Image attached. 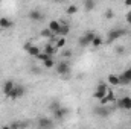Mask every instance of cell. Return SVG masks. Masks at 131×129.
Here are the masks:
<instances>
[{"label": "cell", "mask_w": 131, "mask_h": 129, "mask_svg": "<svg viewBox=\"0 0 131 129\" xmlns=\"http://www.w3.org/2000/svg\"><path fill=\"white\" fill-rule=\"evenodd\" d=\"M95 36H96L95 31H87V32H84V35L79 36V40H78L79 47H89V46H92V41H93Z\"/></svg>", "instance_id": "6da1fadb"}, {"label": "cell", "mask_w": 131, "mask_h": 129, "mask_svg": "<svg viewBox=\"0 0 131 129\" xmlns=\"http://www.w3.org/2000/svg\"><path fill=\"white\" fill-rule=\"evenodd\" d=\"M55 70H57V73L61 74V76H69L72 68H70V64L64 59V61H61V62H58V64L55 65Z\"/></svg>", "instance_id": "7a4b0ae2"}, {"label": "cell", "mask_w": 131, "mask_h": 129, "mask_svg": "<svg viewBox=\"0 0 131 129\" xmlns=\"http://www.w3.org/2000/svg\"><path fill=\"white\" fill-rule=\"evenodd\" d=\"M25 94H26V88H25L23 85H20V84H15L14 90H12V91H11V94H9V99H12V100H17V99L23 97Z\"/></svg>", "instance_id": "3957f363"}, {"label": "cell", "mask_w": 131, "mask_h": 129, "mask_svg": "<svg viewBox=\"0 0 131 129\" xmlns=\"http://www.w3.org/2000/svg\"><path fill=\"white\" fill-rule=\"evenodd\" d=\"M93 112H95V115H98V117H104V119H107V117L111 114V109L107 108V105H101V103H99L98 106L93 109Z\"/></svg>", "instance_id": "277c9868"}, {"label": "cell", "mask_w": 131, "mask_h": 129, "mask_svg": "<svg viewBox=\"0 0 131 129\" xmlns=\"http://www.w3.org/2000/svg\"><path fill=\"white\" fill-rule=\"evenodd\" d=\"M122 35H125V31L124 29H111L108 32V36H107V43H114L116 40H119Z\"/></svg>", "instance_id": "5b68a950"}, {"label": "cell", "mask_w": 131, "mask_h": 129, "mask_svg": "<svg viewBox=\"0 0 131 129\" xmlns=\"http://www.w3.org/2000/svg\"><path fill=\"white\" fill-rule=\"evenodd\" d=\"M116 105H117L119 109H127V111H130L131 109V97L130 96L121 97V99L116 102Z\"/></svg>", "instance_id": "8992f818"}, {"label": "cell", "mask_w": 131, "mask_h": 129, "mask_svg": "<svg viewBox=\"0 0 131 129\" xmlns=\"http://www.w3.org/2000/svg\"><path fill=\"white\" fill-rule=\"evenodd\" d=\"M25 50L28 52L29 56H34V58H37V56L41 53V50H40L37 46H34L32 43H25Z\"/></svg>", "instance_id": "52a82bcc"}, {"label": "cell", "mask_w": 131, "mask_h": 129, "mask_svg": "<svg viewBox=\"0 0 131 129\" xmlns=\"http://www.w3.org/2000/svg\"><path fill=\"white\" fill-rule=\"evenodd\" d=\"M52 112H53V119H57V120H63V119H66V115L69 114V109L60 105V106H58L57 109H53Z\"/></svg>", "instance_id": "ba28073f"}, {"label": "cell", "mask_w": 131, "mask_h": 129, "mask_svg": "<svg viewBox=\"0 0 131 129\" xmlns=\"http://www.w3.org/2000/svg\"><path fill=\"white\" fill-rule=\"evenodd\" d=\"M107 91H108V87H107L105 84H102V82H101L98 87H96V90H95V94H93V96H95V99H98V100H99V99H102V97L107 94Z\"/></svg>", "instance_id": "9c48e42d"}, {"label": "cell", "mask_w": 131, "mask_h": 129, "mask_svg": "<svg viewBox=\"0 0 131 129\" xmlns=\"http://www.w3.org/2000/svg\"><path fill=\"white\" fill-rule=\"evenodd\" d=\"M119 81H121V85H130L131 84V67L127 68L122 74H119Z\"/></svg>", "instance_id": "30bf717a"}, {"label": "cell", "mask_w": 131, "mask_h": 129, "mask_svg": "<svg viewBox=\"0 0 131 129\" xmlns=\"http://www.w3.org/2000/svg\"><path fill=\"white\" fill-rule=\"evenodd\" d=\"M29 20H32L35 23H38V21H43V18H44V14L41 12V11H38V9H32L31 12H29Z\"/></svg>", "instance_id": "8fae6325"}, {"label": "cell", "mask_w": 131, "mask_h": 129, "mask_svg": "<svg viewBox=\"0 0 131 129\" xmlns=\"http://www.w3.org/2000/svg\"><path fill=\"white\" fill-rule=\"evenodd\" d=\"M116 102V99H114V94H113V91L108 88V91H107V94L102 97V99H99V103L101 105H107V103H114Z\"/></svg>", "instance_id": "7c38bea8"}, {"label": "cell", "mask_w": 131, "mask_h": 129, "mask_svg": "<svg viewBox=\"0 0 131 129\" xmlns=\"http://www.w3.org/2000/svg\"><path fill=\"white\" fill-rule=\"evenodd\" d=\"M14 87H15L14 81H6V82L3 84V88H2V90H3V94L9 97V94H11V91L14 90Z\"/></svg>", "instance_id": "4fadbf2b"}, {"label": "cell", "mask_w": 131, "mask_h": 129, "mask_svg": "<svg viewBox=\"0 0 131 129\" xmlns=\"http://www.w3.org/2000/svg\"><path fill=\"white\" fill-rule=\"evenodd\" d=\"M12 24H14V23H12L8 17H2V18H0V28H2V29H5V31H6V29H11Z\"/></svg>", "instance_id": "5bb4252c"}, {"label": "cell", "mask_w": 131, "mask_h": 129, "mask_svg": "<svg viewBox=\"0 0 131 129\" xmlns=\"http://www.w3.org/2000/svg\"><path fill=\"white\" fill-rule=\"evenodd\" d=\"M53 123H52V120H49L47 117H41V119H38V126L40 128H50Z\"/></svg>", "instance_id": "9a60e30c"}, {"label": "cell", "mask_w": 131, "mask_h": 129, "mask_svg": "<svg viewBox=\"0 0 131 129\" xmlns=\"http://www.w3.org/2000/svg\"><path fill=\"white\" fill-rule=\"evenodd\" d=\"M107 81H108L110 85H114V87H116V85H121V81H119V76H117V74H113V73L108 74Z\"/></svg>", "instance_id": "2e32d148"}, {"label": "cell", "mask_w": 131, "mask_h": 129, "mask_svg": "<svg viewBox=\"0 0 131 129\" xmlns=\"http://www.w3.org/2000/svg\"><path fill=\"white\" fill-rule=\"evenodd\" d=\"M60 26H61V23H60L58 20H52V21L49 23V26H47V28H49V29H50L52 32L57 35V32L60 31Z\"/></svg>", "instance_id": "e0dca14e"}, {"label": "cell", "mask_w": 131, "mask_h": 129, "mask_svg": "<svg viewBox=\"0 0 131 129\" xmlns=\"http://www.w3.org/2000/svg\"><path fill=\"white\" fill-rule=\"evenodd\" d=\"M70 32V26L69 24H61L60 26V31L57 32V35H60V36H67Z\"/></svg>", "instance_id": "ac0fdd59"}, {"label": "cell", "mask_w": 131, "mask_h": 129, "mask_svg": "<svg viewBox=\"0 0 131 129\" xmlns=\"http://www.w3.org/2000/svg\"><path fill=\"white\" fill-rule=\"evenodd\" d=\"M95 5H96V0H84V9L89 12V11H93L95 9Z\"/></svg>", "instance_id": "d6986e66"}, {"label": "cell", "mask_w": 131, "mask_h": 129, "mask_svg": "<svg viewBox=\"0 0 131 129\" xmlns=\"http://www.w3.org/2000/svg\"><path fill=\"white\" fill-rule=\"evenodd\" d=\"M78 9H79V8H78L76 5H70V6L66 8V14H67V15H75V14H78Z\"/></svg>", "instance_id": "ffe728a7"}, {"label": "cell", "mask_w": 131, "mask_h": 129, "mask_svg": "<svg viewBox=\"0 0 131 129\" xmlns=\"http://www.w3.org/2000/svg\"><path fill=\"white\" fill-rule=\"evenodd\" d=\"M55 50H57V47L52 46V44H46V47H44V52H46L47 55H50V56L55 55Z\"/></svg>", "instance_id": "44dd1931"}, {"label": "cell", "mask_w": 131, "mask_h": 129, "mask_svg": "<svg viewBox=\"0 0 131 129\" xmlns=\"http://www.w3.org/2000/svg\"><path fill=\"white\" fill-rule=\"evenodd\" d=\"M43 65H44V68H55V61H53V58H49V59H46V61H43Z\"/></svg>", "instance_id": "7402d4cb"}, {"label": "cell", "mask_w": 131, "mask_h": 129, "mask_svg": "<svg viewBox=\"0 0 131 129\" xmlns=\"http://www.w3.org/2000/svg\"><path fill=\"white\" fill-rule=\"evenodd\" d=\"M66 46V36H60L57 41H55V47L57 49H63Z\"/></svg>", "instance_id": "603a6c76"}, {"label": "cell", "mask_w": 131, "mask_h": 129, "mask_svg": "<svg viewBox=\"0 0 131 129\" xmlns=\"http://www.w3.org/2000/svg\"><path fill=\"white\" fill-rule=\"evenodd\" d=\"M102 43H104V41H102V38L96 35V36L93 38V41H92V46H93V47H101V46H102Z\"/></svg>", "instance_id": "cb8c5ba5"}, {"label": "cell", "mask_w": 131, "mask_h": 129, "mask_svg": "<svg viewBox=\"0 0 131 129\" xmlns=\"http://www.w3.org/2000/svg\"><path fill=\"white\" fill-rule=\"evenodd\" d=\"M49 58H53V56H50V55H47L46 52H41L38 56H37V59H40V61H46V59H49Z\"/></svg>", "instance_id": "d4e9b609"}, {"label": "cell", "mask_w": 131, "mask_h": 129, "mask_svg": "<svg viewBox=\"0 0 131 129\" xmlns=\"http://www.w3.org/2000/svg\"><path fill=\"white\" fill-rule=\"evenodd\" d=\"M113 15H114V12H113L111 9H108V11L105 12V18H107V20H111V18H113Z\"/></svg>", "instance_id": "484cf974"}, {"label": "cell", "mask_w": 131, "mask_h": 129, "mask_svg": "<svg viewBox=\"0 0 131 129\" xmlns=\"http://www.w3.org/2000/svg\"><path fill=\"white\" fill-rule=\"evenodd\" d=\"M63 56H64L66 59L72 58V50H69V49H67V50H64V52H63Z\"/></svg>", "instance_id": "4316f807"}, {"label": "cell", "mask_w": 131, "mask_h": 129, "mask_svg": "<svg viewBox=\"0 0 131 129\" xmlns=\"http://www.w3.org/2000/svg\"><path fill=\"white\" fill-rule=\"evenodd\" d=\"M58 106H60V103H58V102H52V103H50V106H49V108H50V111H53V109H57V108H58Z\"/></svg>", "instance_id": "83f0119b"}, {"label": "cell", "mask_w": 131, "mask_h": 129, "mask_svg": "<svg viewBox=\"0 0 131 129\" xmlns=\"http://www.w3.org/2000/svg\"><path fill=\"white\" fill-rule=\"evenodd\" d=\"M125 18H127V23L128 24H131V9L127 12V15H125Z\"/></svg>", "instance_id": "f1b7e54d"}, {"label": "cell", "mask_w": 131, "mask_h": 129, "mask_svg": "<svg viewBox=\"0 0 131 129\" xmlns=\"http://www.w3.org/2000/svg\"><path fill=\"white\" fill-rule=\"evenodd\" d=\"M116 52H117V53H119V55H122V53H124V52H125V49H124V47H122V46H119V47H116Z\"/></svg>", "instance_id": "f546056e"}, {"label": "cell", "mask_w": 131, "mask_h": 129, "mask_svg": "<svg viewBox=\"0 0 131 129\" xmlns=\"http://www.w3.org/2000/svg\"><path fill=\"white\" fill-rule=\"evenodd\" d=\"M125 6H131V0H125Z\"/></svg>", "instance_id": "4dcf8cb0"}, {"label": "cell", "mask_w": 131, "mask_h": 129, "mask_svg": "<svg viewBox=\"0 0 131 129\" xmlns=\"http://www.w3.org/2000/svg\"><path fill=\"white\" fill-rule=\"evenodd\" d=\"M55 2H63V0H55Z\"/></svg>", "instance_id": "1f68e13d"}, {"label": "cell", "mask_w": 131, "mask_h": 129, "mask_svg": "<svg viewBox=\"0 0 131 129\" xmlns=\"http://www.w3.org/2000/svg\"><path fill=\"white\" fill-rule=\"evenodd\" d=\"M0 3H2V0H0Z\"/></svg>", "instance_id": "d6a6232c"}]
</instances>
